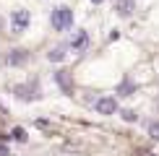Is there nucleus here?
I'll list each match as a JSON object with an SVG mask.
<instances>
[{
    "instance_id": "1",
    "label": "nucleus",
    "mask_w": 159,
    "mask_h": 156,
    "mask_svg": "<svg viewBox=\"0 0 159 156\" xmlns=\"http://www.w3.org/2000/svg\"><path fill=\"white\" fill-rule=\"evenodd\" d=\"M50 21H52V29L55 31H68V29H73V11L68 5H60V8L52 11Z\"/></svg>"
},
{
    "instance_id": "2",
    "label": "nucleus",
    "mask_w": 159,
    "mask_h": 156,
    "mask_svg": "<svg viewBox=\"0 0 159 156\" xmlns=\"http://www.w3.org/2000/svg\"><path fill=\"white\" fill-rule=\"evenodd\" d=\"M29 24H31V16H29V11L18 8V11H13V13H11V31L21 34V31H26V29H29Z\"/></svg>"
},
{
    "instance_id": "3",
    "label": "nucleus",
    "mask_w": 159,
    "mask_h": 156,
    "mask_svg": "<svg viewBox=\"0 0 159 156\" xmlns=\"http://www.w3.org/2000/svg\"><path fill=\"white\" fill-rule=\"evenodd\" d=\"M94 109L99 115H115L117 112V99L115 96H99L97 104H94Z\"/></svg>"
},
{
    "instance_id": "4",
    "label": "nucleus",
    "mask_w": 159,
    "mask_h": 156,
    "mask_svg": "<svg viewBox=\"0 0 159 156\" xmlns=\"http://www.w3.org/2000/svg\"><path fill=\"white\" fill-rule=\"evenodd\" d=\"M68 47L76 52V55H81V52L89 47V34L86 31H76L73 37H70V42H68Z\"/></svg>"
},
{
    "instance_id": "5",
    "label": "nucleus",
    "mask_w": 159,
    "mask_h": 156,
    "mask_svg": "<svg viewBox=\"0 0 159 156\" xmlns=\"http://www.w3.org/2000/svg\"><path fill=\"white\" fill-rule=\"evenodd\" d=\"M115 11H117V16H120V18L133 16V11H136V0H115Z\"/></svg>"
},
{
    "instance_id": "6",
    "label": "nucleus",
    "mask_w": 159,
    "mask_h": 156,
    "mask_svg": "<svg viewBox=\"0 0 159 156\" xmlns=\"http://www.w3.org/2000/svg\"><path fill=\"white\" fill-rule=\"evenodd\" d=\"M16 96L18 99H24V102H29V99H37V89H29V86H16Z\"/></svg>"
},
{
    "instance_id": "7",
    "label": "nucleus",
    "mask_w": 159,
    "mask_h": 156,
    "mask_svg": "<svg viewBox=\"0 0 159 156\" xmlns=\"http://www.w3.org/2000/svg\"><path fill=\"white\" fill-rule=\"evenodd\" d=\"M47 60H50V63H63V60H65V50H63V47H52V50L47 52Z\"/></svg>"
},
{
    "instance_id": "8",
    "label": "nucleus",
    "mask_w": 159,
    "mask_h": 156,
    "mask_svg": "<svg viewBox=\"0 0 159 156\" xmlns=\"http://www.w3.org/2000/svg\"><path fill=\"white\" fill-rule=\"evenodd\" d=\"M24 60H26V52H24V50H16L13 55L5 57V63H8V65H21Z\"/></svg>"
},
{
    "instance_id": "9",
    "label": "nucleus",
    "mask_w": 159,
    "mask_h": 156,
    "mask_svg": "<svg viewBox=\"0 0 159 156\" xmlns=\"http://www.w3.org/2000/svg\"><path fill=\"white\" fill-rule=\"evenodd\" d=\"M57 83L63 86L65 94H70V91H73V89H70V81H68V73H65V70H60V73H57Z\"/></svg>"
},
{
    "instance_id": "10",
    "label": "nucleus",
    "mask_w": 159,
    "mask_h": 156,
    "mask_svg": "<svg viewBox=\"0 0 159 156\" xmlns=\"http://www.w3.org/2000/svg\"><path fill=\"white\" fill-rule=\"evenodd\" d=\"M13 138L16 141H26V130L24 128H13Z\"/></svg>"
},
{
    "instance_id": "11",
    "label": "nucleus",
    "mask_w": 159,
    "mask_h": 156,
    "mask_svg": "<svg viewBox=\"0 0 159 156\" xmlns=\"http://www.w3.org/2000/svg\"><path fill=\"white\" fill-rule=\"evenodd\" d=\"M149 135L154 141H159V122H151V128H149Z\"/></svg>"
},
{
    "instance_id": "12",
    "label": "nucleus",
    "mask_w": 159,
    "mask_h": 156,
    "mask_svg": "<svg viewBox=\"0 0 159 156\" xmlns=\"http://www.w3.org/2000/svg\"><path fill=\"white\" fill-rule=\"evenodd\" d=\"M123 120H125V122H133V120H136V112H133V109H125V112H123Z\"/></svg>"
},
{
    "instance_id": "13",
    "label": "nucleus",
    "mask_w": 159,
    "mask_h": 156,
    "mask_svg": "<svg viewBox=\"0 0 159 156\" xmlns=\"http://www.w3.org/2000/svg\"><path fill=\"white\" fill-rule=\"evenodd\" d=\"M91 3H97V5H99V3H104V0H91Z\"/></svg>"
}]
</instances>
